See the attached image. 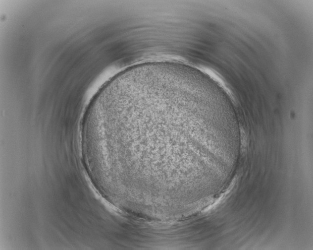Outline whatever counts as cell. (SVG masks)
<instances>
[{
	"instance_id": "cell-1",
	"label": "cell",
	"mask_w": 313,
	"mask_h": 250,
	"mask_svg": "<svg viewBox=\"0 0 313 250\" xmlns=\"http://www.w3.org/2000/svg\"><path fill=\"white\" fill-rule=\"evenodd\" d=\"M203 91L194 80L169 71L123 78L104 89L99 123L131 172L144 161L134 174L150 156L151 161L155 157L151 168L162 165L163 172H175L185 143L214 127L203 112Z\"/></svg>"
}]
</instances>
